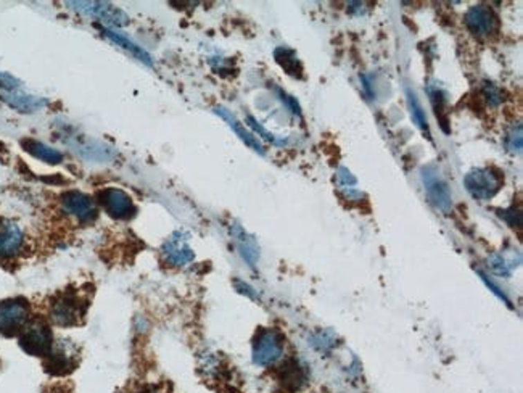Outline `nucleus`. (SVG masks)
<instances>
[{"instance_id":"nucleus-1","label":"nucleus","mask_w":523,"mask_h":393,"mask_svg":"<svg viewBox=\"0 0 523 393\" xmlns=\"http://www.w3.org/2000/svg\"><path fill=\"white\" fill-rule=\"evenodd\" d=\"M87 302L76 292L60 293L51 304V319L60 327L79 326L87 311Z\"/></svg>"},{"instance_id":"nucleus-2","label":"nucleus","mask_w":523,"mask_h":393,"mask_svg":"<svg viewBox=\"0 0 523 393\" xmlns=\"http://www.w3.org/2000/svg\"><path fill=\"white\" fill-rule=\"evenodd\" d=\"M0 98L7 105L23 113L37 111L39 108H42L47 103L44 98L28 94L21 82L2 71H0Z\"/></svg>"},{"instance_id":"nucleus-3","label":"nucleus","mask_w":523,"mask_h":393,"mask_svg":"<svg viewBox=\"0 0 523 393\" xmlns=\"http://www.w3.org/2000/svg\"><path fill=\"white\" fill-rule=\"evenodd\" d=\"M253 363L256 366L269 367L284 355V337L275 329H261L253 340Z\"/></svg>"},{"instance_id":"nucleus-4","label":"nucleus","mask_w":523,"mask_h":393,"mask_svg":"<svg viewBox=\"0 0 523 393\" xmlns=\"http://www.w3.org/2000/svg\"><path fill=\"white\" fill-rule=\"evenodd\" d=\"M29 303L26 298H10L0 302V336L13 337L21 333L29 321Z\"/></svg>"},{"instance_id":"nucleus-5","label":"nucleus","mask_w":523,"mask_h":393,"mask_svg":"<svg viewBox=\"0 0 523 393\" xmlns=\"http://www.w3.org/2000/svg\"><path fill=\"white\" fill-rule=\"evenodd\" d=\"M464 188L477 200H490L502 188V178L493 168H477L464 176Z\"/></svg>"},{"instance_id":"nucleus-6","label":"nucleus","mask_w":523,"mask_h":393,"mask_svg":"<svg viewBox=\"0 0 523 393\" xmlns=\"http://www.w3.org/2000/svg\"><path fill=\"white\" fill-rule=\"evenodd\" d=\"M53 345V336L51 327L46 322L37 319L31 324H28L19 333V347L23 348L28 355L33 356H46Z\"/></svg>"},{"instance_id":"nucleus-7","label":"nucleus","mask_w":523,"mask_h":393,"mask_svg":"<svg viewBox=\"0 0 523 393\" xmlns=\"http://www.w3.org/2000/svg\"><path fill=\"white\" fill-rule=\"evenodd\" d=\"M79 365V355L71 342L53 343L51 351L46 355L44 367L51 376H68L76 369Z\"/></svg>"},{"instance_id":"nucleus-8","label":"nucleus","mask_w":523,"mask_h":393,"mask_svg":"<svg viewBox=\"0 0 523 393\" xmlns=\"http://www.w3.org/2000/svg\"><path fill=\"white\" fill-rule=\"evenodd\" d=\"M421 178L423 183V189L428 195V199L438 210L448 214L452 208V196L449 185L443 176L440 174L435 166H425L421 171Z\"/></svg>"},{"instance_id":"nucleus-9","label":"nucleus","mask_w":523,"mask_h":393,"mask_svg":"<svg viewBox=\"0 0 523 393\" xmlns=\"http://www.w3.org/2000/svg\"><path fill=\"white\" fill-rule=\"evenodd\" d=\"M97 199L98 203L103 206V210L115 219L129 221L137 214V208L131 195L118 188L102 189L97 194Z\"/></svg>"},{"instance_id":"nucleus-10","label":"nucleus","mask_w":523,"mask_h":393,"mask_svg":"<svg viewBox=\"0 0 523 393\" xmlns=\"http://www.w3.org/2000/svg\"><path fill=\"white\" fill-rule=\"evenodd\" d=\"M60 201L63 211L77 219L81 224H91L97 219V203L91 195L77 192V190H68L62 195Z\"/></svg>"},{"instance_id":"nucleus-11","label":"nucleus","mask_w":523,"mask_h":393,"mask_svg":"<svg viewBox=\"0 0 523 393\" xmlns=\"http://www.w3.org/2000/svg\"><path fill=\"white\" fill-rule=\"evenodd\" d=\"M70 8L76 12L87 15V17L98 18L100 21L107 23L108 26H126L129 24V17L115 5L108 2H66Z\"/></svg>"},{"instance_id":"nucleus-12","label":"nucleus","mask_w":523,"mask_h":393,"mask_svg":"<svg viewBox=\"0 0 523 393\" xmlns=\"http://www.w3.org/2000/svg\"><path fill=\"white\" fill-rule=\"evenodd\" d=\"M161 252L166 263L171 264V266H185V264L194 262L195 258L194 250L190 248L187 239L181 232L174 234L171 239H167L165 245H163Z\"/></svg>"},{"instance_id":"nucleus-13","label":"nucleus","mask_w":523,"mask_h":393,"mask_svg":"<svg viewBox=\"0 0 523 393\" xmlns=\"http://www.w3.org/2000/svg\"><path fill=\"white\" fill-rule=\"evenodd\" d=\"M24 234L19 224L10 219L0 221V258H10L21 252Z\"/></svg>"},{"instance_id":"nucleus-14","label":"nucleus","mask_w":523,"mask_h":393,"mask_svg":"<svg viewBox=\"0 0 523 393\" xmlns=\"http://www.w3.org/2000/svg\"><path fill=\"white\" fill-rule=\"evenodd\" d=\"M468 31L477 36H488L496 28V17L486 5H473L464 17Z\"/></svg>"},{"instance_id":"nucleus-15","label":"nucleus","mask_w":523,"mask_h":393,"mask_svg":"<svg viewBox=\"0 0 523 393\" xmlns=\"http://www.w3.org/2000/svg\"><path fill=\"white\" fill-rule=\"evenodd\" d=\"M214 111L218 113V115L221 118H223V120L227 122V125H229L232 127V131H234L235 134L239 136L240 139L245 142V145H248L251 150L256 152V154H259V155H264L266 154L263 144H261V142L258 139H256V137L253 134H251V132L248 129H245V126L241 125V122L239 120H237V118L234 115H232V113L229 110H226V108H223V107H216Z\"/></svg>"},{"instance_id":"nucleus-16","label":"nucleus","mask_w":523,"mask_h":393,"mask_svg":"<svg viewBox=\"0 0 523 393\" xmlns=\"http://www.w3.org/2000/svg\"><path fill=\"white\" fill-rule=\"evenodd\" d=\"M279 381L285 390L298 392L306 384V376L297 361H288L280 369Z\"/></svg>"},{"instance_id":"nucleus-17","label":"nucleus","mask_w":523,"mask_h":393,"mask_svg":"<svg viewBox=\"0 0 523 393\" xmlns=\"http://www.w3.org/2000/svg\"><path fill=\"white\" fill-rule=\"evenodd\" d=\"M102 31H103V34H105V36H107L108 39H110L111 42H115V44H118V46H120L121 48H125V51L129 52L131 55H134V57L137 58V60H140L142 63H145L147 66H153L152 57L149 55V53H147V52L144 51V48H140L139 46H137V44L132 42L131 39H127L126 36H122L121 33L113 31L111 28H102Z\"/></svg>"},{"instance_id":"nucleus-18","label":"nucleus","mask_w":523,"mask_h":393,"mask_svg":"<svg viewBox=\"0 0 523 393\" xmlns=\"http://www.w3.org/2000/svg\"><path fill=\"white\" fill-rule=\"evenodd\" d=\"M23 147L28 154H31L34 156V158L46 161V163L48 165H58L63 161V155L60 150L42 144V142H39V140L26 139V140H23Z\"/></svg>"},{"instance_id":"nucleus-19","label":"nucleus","mask_w":523,"mask_h":393,"mask_svg":"<svg viewBox=\"0 0 523 393\" xmlns=\"http://www.w3.org/2000/svg\"><path fill=\"white\" fill-rule=\"evenodd\" d=\"M232 232H234V237L237 240V245H239L241 257H244V259L250 266H255L256 259L259 257V248L258 245H256V240L251 237V235L246 234L240 226H235V228L232 229Z\"/></svg>"},{"instance_id":"nucleus-20","label":"nucleus","mask_w":523,"mask_h":393,"mask_svg":"<svg viewBox=\"0 0 523 393\" xmlns=\"http://www.w3.org/2000/svg\"><path fill=\"white\" fill-rule=\"evenodd\" d=\"M407 103H409V110H411V116L416 125L419 126V129H421L423 134H425V137L428 140H432V132H430V126H428V121H427V116H425V111H423V108L421 105V102H419V98L416 95V92L407 89Z\"/></svg>"},{"instance_id":"nucleus-21","label":"nucleus","mask_w":523,"mask_h":393,"mask_svg":"<svg viewBox=\"0 0 523 393\" xmlns=\"http://www.w3.org/2000/svg\"><path fill=\"white\" fill-rule=\"evenodd\" d=\"M274 55L279 65L282 66L290 76L301 77V75H303V66H301V63L297 58V53L293 51H290L287 47H279Z\"/></svg>"},{"instance_id":"nucleus-22","label":"nucleus","mask_w":523,"mask_h":393,"mask_svg":"<svg viewBox=\"0 0 523 393\" xmlns=\"http://www.w3.org/2000/svg\"><path fill=\"white\" fill-rule=\"evenodd\" d=\"M488 266H490L491 271L497 274V276L509 277L517 264H515L514 259H509V258H506L504 255L496 253V255H493L490 259H488Z\"/></svg>"},{"instance_id":"nucleus-23","label":"nucleus","mask_w":523,"mask_h":393,"mask_svg":"<svg viewBox=\"0 0 523 393\" xmlns=\"http://www.w3.org/2000/svg\"><path fill=\"white\" fill-rule=\"evenodd\" d=\"M311 345L318 348L319 351H329L337 345V336L330 331H320L311 338Z\"/></svg>"},{"instance_id":"nucleus-24","label":"nucleus","mask_w":523,"mask_h":393,"mask_svg":"<svg viewBox=\"0 0 523 393\" xmlns=\"http://www.w3.org/2000/svg\"><path fill=\"white\" fill-rule=\"evenodd\" d=\"M483 95H485L486 102L490 103L491 107H499L502 102H504V92H502L499 87H497L496 84H493V82L490 81H485L483 82Z\"/></svg>"},{"instance_id":"nucleus-25","label":"nucleus","mask_w":523,"mask_h":393,"mask_svg":"<svg viewBox=\"0 0 523 393\" xmlns=\"http://www.w3.org/2000/svg\"><path fill=\"white\" fill-rule=\"evenodd\" d=\"M522 142H523L522 125L519 122V125L512 127L511 132L506 137V149H507V152H511L512 155L520 154V152H522Z\"/></svg>"},{"instance_id":"nucleus-26","label":"nucleus","mask_w":523,"mask_h":393,"mask_svg":"<svg viewBox=\"0 0 523 393\" xmlns=\"http://www.w3.org/2000/svg\"><path fill=\"white\" fill-rule=\"evenodd\" d=\"M499 216L511 226V228H520L522 226V211L519 208L501 210Z\"/></svg>"},{"instance_id":"nucleus-27","label":"nucleus","mask_w":523,"mask_h":393,"mask_svg":"<svg viewBox=\"0 0 523 393\" xmlns=\"http://www.w3.org/2000/svg\"><path fill=\"white\" fill-rule=\"evenodd\" d=\"M246 121H248V125H250L251 129H253L255 132H258V134L263 136L266 140L273 142V144H277V145L284 144V140H279V139H277V137H275L274 134H270V132H269L268 129H264V127H263V126H261V125H259V122H258V121H256L253 116H246Z\"/></svg>"},{"instance_id":"nucleus-28","label":"nucleus","mask_w":523,"mask_h":393,"mask_svg":"<svg viewBox=\"0 0 523 393\" xmlns=\"http://www.w3.org/2000/svg\"><path fill=\"white\" fill-rule=\"evenodd\" d=\"M477 273H478V276H480V277H481V281L486 284V287H488V289H490V291H491L493 293H495L497 298L502 300V302H504V303L507 304V307L512 308V303H511V300H509V298H507V295H506L504 292H502V291H501V289H499V287H497L495 282L490 281V277H488V276H486V274H483L481 271H477Z\"/></svg>"},{"instance_id":"nucleus-29","label":"nucleus","mask_w":523,"mask_h":393,"mask_svg":"<svg viewBox=\"0 0 523 393\" xmlns=\"http://www.w3.org/2000/svg\"><path fill=\"white\" fill-rule=\"evenodd\" d=\"M234 286L237 287V291H239L240 293L246 295V297H250L251 300H258V295H256L255 289H251L248 284H245L244 281H239V279H235L234 281Z\"/></svg>"},{"instance_id":"nucleus-30","label":"nucleus","mask_w":523,"mask_h":393,"mask_svg":"<svg viewBox=\"0 0 523 393\" xmlns=\"http://www.w3.org/2000/svg\"><path fill=\"white\" fill-rule=\"evenodd\" d=\"M279 94H280V98H282V100H284L285 103H287V105L290 107V110H292V111L295 113V115H301V111H300V105H298V102H297V100H295V98H292V97L287 95V94H284V92H282V91H280V92H279Z\"/></svg>"},{"instance_id":"nucleus-31","label":"nucleus","mask_w":523,"mask_h":393,"mask_svg":"<svg viewBox=\"0 0 523 393\" xmlns=\"http://www.w3.org/2000/svg\"><path fill=\"white\" fill-rule=\"evenodd\" d=\"M142 393H166V392H165V390H161V389H150V390L142 392Z\"/></svg>"}]
</instances>
